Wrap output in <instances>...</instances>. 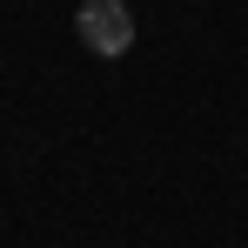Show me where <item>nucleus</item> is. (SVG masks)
<instances>
[{"label":"nucleus","instance_id":"obj_1","mask_svg":"<svg viewBox=\"0 0 248 248\" xmlns=\"http://www.w3.org/2000/svg\"><path fill=\"white\" fill-rule=\"evenodd\" d=\"M74 34H81L87 54H101V61H121L127 47H134V14H127V0H81V14H74Z\"/></svg>","mask_w":248,"mask_h":248}]
</instances>
